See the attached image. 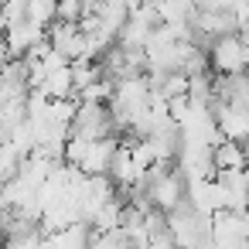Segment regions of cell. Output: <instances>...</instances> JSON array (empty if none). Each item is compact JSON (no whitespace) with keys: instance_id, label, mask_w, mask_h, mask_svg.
Returning <instances> with one entry per match:
<instances>
[{"instance_id":"obj_1","label":"cell","mask_w":249,"mask_h":249,"mask_svg":"<svg viewBox=\"0 0 249 249\" xmlns=\"http://www.w3.org/2000/svg\"><path fill=\"white\" fill-rule=\"evenodd\" d=\"M208 58H212V75H242V72H249V58H246V48H242L239 35L218 38L212 45Z\"/></svg>"},{"instance_id":"obj_2","label":"cell","mask_w":249,"mask_h":249,"mask_svg":"<svg viewBox=\"0 0 249 249\" xmlns=\"http://www.w3.org/2000/svg\"><path fill=\"white\" fill-rule=\"evenodd\" d=\"M48 45H52L58 55H65L69 62H82V58H89V38H86V31H82L79 24L55 21V24L48 28Z\"/></svg>"},{"instance_id":"obj_3","label":"cell","mask_w":249,"mask_h":249,"mask_svg":"<svg viewBox=\"0 0 249 249\" xmlns=\"http://www.w3.org/2000/svg\"><path fill=\"white\" fill-rule=\"evenodd\" d=\"M41 41H48V31L24 21V24H14L7 28V58H24L28 52H35Z\"/></svg>"},{"instance_id":"obj_4","label":"cell","mask_w":249,"mask_h":249,"mask_svg":"<svg viewBox=\"0 0 249 249\" xmlns=\"http://www.w3.org/2000/svg\"><path fill=\"white\" fill-rule=\"evenodd\" d=\"M212 160H215V171H246L249 157H246V147L239 140H222L215 150H212Z\"/></svg>"},{"instance_id":"obj_5","label":"cell","mask_w":249,"mask_h":249,"mask_svg":"<svg viewBox=\"0 0 249 249\" xmlns=\"http://www.w3.org/2000/svg\"><path fill=\"white\" fill-rule=\"evenodd\" d=\"M41 92H45L52 103H58V99H75V75H72V65H69V69L52 72Z\"/></svg>"},{"instance_id":"obj_6","label":"cell","mask_w":249,"mask_h":249,"mask_svg":"<svg viewBox=\"0 0 249 249\" xmlns=\"http://www.w3.org/2000/svg\"><path fill=\"white\" fill-rule=\"evenodd\" d=\"M28 21L48 31L58 21V0H31L28 4Z\"/></svg>"},{"instance_id":"obj_7","label":"cell","mask_w":249,"mask_h":249,"mask_svg":"<svg viewBox=\"0 0 249 249\" xmlns=\"http://www.w3.org/2000/svg\"><path fill=\"white\" fill-rule=\"evenodd\" d=\"M160 96L171 103V99H188L191 96V75L188 72H167L164 82H160Z\"/></svg>"},{"instance_id":"obj_8","label":"cell","mask_w":249,"mask_h":249,"mask_svg":"<svg viewBox=\"0 0 249 249\" xmlns=\"http://www.w3.org/2000/svg\"><path fill=\"white\" fill-rule=\"evenodd\" d=\"M58 21L82 24L86 21V0H58Z\"/></svg>"}]
</instances>
